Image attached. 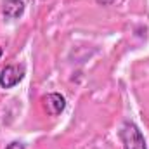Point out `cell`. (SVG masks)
I'll return each mask as SVG.
<instances>
[{
	"mask_svg": "<svg viewBox=\"0 0 149 149\" xmlns=\"http://www.w3.org/2000/svg\"><path fill=\"white\" fill-rule=\"evenodd\" d=\"M123 149H148L144 134L134 121H123L120 132H118Z\"/></svg>",
	"mask_w": 149,
	"mask_h": 149,
	"instance_id": "1",
	"label": "cell"
},
{
	"mask_svg": "<svg viewBox=\"0 0 149 149\" xmlns=\"http://www.w3.org/2000/svg\"><path fill=\"white\" fill-rule=\"evenodd\" d=\"M26 74L24 64H7L0 71V87L2 88H14L23 81Z\"/></svg>",
	"mask_w": 149,
	"mask_h": 149,
	"instance_id": "2",
	"label": "cell"
},
{
	"mask_svg": "<svg viewBox=\"0 0 149 149\" xmlns=\"http://www.w3.org/2000/svg\"><path fill=\"white\" fill-rule=\"evenodd\" d=\"M43 108L47 114L50 116H59L61 113L66 109V99L59 92H50L43 97Z\"/></svg>",
	"mask_w": 149,
	"mask_h": 149,
	"instance_id": "3",
	"label": "cell"
},
{
	"mask_svg": "<svg viewBox=\"0 0 149 149\" xmlns=\"http://www.w3.org/2000/svg\"><path fill=\"white\" fill-rule=\"evenodd\" d=\"M24 9H26V5L23 0H3L2 2V16L7 21L19 19L24 14Z\"/></svg>",
	"mask_w": 149,
	"mask_h": 149,
	"instance_id": "4",
	"label": "cell"
},
{
	"mask_svg": "<svg viewBox=\"0 0 149 149\" xmlns=\"http://www.w3.org/2000/svg\"><path fill=\"white\" fill-rule=\"evenodd\" d=\"M101 5H120V3H123L125 0H97Z\"/></svg>",
	"mask_w": 149,
	"mask_h": 149,
	"instance_id": "5",
	"label": "cell"
},
{
	"mask_svg": "<svg viewBox=\"0 0 149 149\" xmlns=\"http://www.w3.org/2000/svg\"><path fill=\"white\" fill-rule=\"evenodd\" d=\"M5 149H26V148H24V144H23V142H19V141H14V142L7 144V148H5Z\"/></svg>",
	"mask_w": 149,
	"mask_h": 149,
	"instance_id": "6",
	"label": "cell"
},
{
	"mask_svg": "<svg viewBox=\"0 0 149 149\" xmlns=\"http://www.w3.org/2000/svg\"><path fill=\"white\" fill-rule=\"evenodd\" d=\"M2 56H3V49L0 47V57H2Z\"/></svg>",
	"mask_w": 149,
	"mask_h": 149,
	"instance_id": "7",
	"label": "cell"
}]
</instances>
